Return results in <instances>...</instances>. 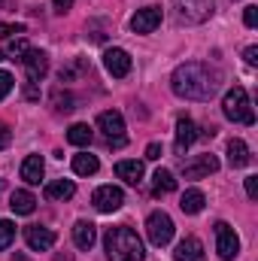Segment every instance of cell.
<instances>
[{"mask_svg": "<svg viewBox=\"0 0 258 261\" xmlns=\"http://www.w3.org/2000/svg\"><path fill=\"white\" fill-rule=\"evenodd\" d=\"M173 258L176 261H207V255H203V243H200L197 237L179 240L176 249H173Z\"/></svg>", "mask_w": 258, "mask_h": 261, "instance_id": "15", "label": "cell"}, {"mask_svg": "<svg viewBox=\"0 0 258 261\" xmlns=\"http://www.w3.org/2000/svg\"><path fill=\"white\" fill-rule=\"evenodd\" d=\"M21 64L28 70V79H31V82H40V79L49 73V55L40 52V49H28V52L21 55Z\"/></svg>", "mask_w": 258, "mask_h": 261, "instance_id": "12", "label": "cell"}, {"mask_svg": "<svg viewBox=\"0 0 258 261\" xmlns=\"http://www.w3.org/2000/svg\"><path fill=\"white\" fill-rule=\"evenodd\" d=\"M152 179H155V182H152V192H155V195H170V192L176 189L173 173H170V170H164V167H158Z\"/></svg>", "mask_w": 258, "mask_h": 261, "instance_id": "24", "label": "cell"}, {"mask_svg": "<svg viewBox=\"0 0 258 261\" xmlns=\"http://www.w3.org/2000/svg\"><path fill=\"white\" fill-rule=\"evenodd\" d=\"M203 203H207L203 192H200V189H189V192L183 195V200H179V210L189 213V216H197V213L203 210Z\"/></svg>", "mask_w": 258, "mask_h": 261, "instance_id": "22", "label": "cell"}, {"mask_svg": "<svg viewBox=\"0 0 258 261\" xmlns=\"http://www.w3.org/2000/svg\"><path fill=\"white\" fill-rule=\"evenodd\" d=\"M12 34H24V24H3V21H0V40H6V37H12Z\"/></svg>", "mask_w": 258, "mask_h": 261, "instance_id": "29", "label": "cell"}, {"mask_svg": "<svg viewBox=\"0 0 258 261\" xmlns=\"http://www.w3.org/2000/svg\"><path fill=\"white\" fill-rule=\"evenodd\" d=\"M94 240H97V228H94L91 222L79 219V222L73 225V243H76L79 249H91V246H94Z\"/></svg>", "mask_w": 258, "mask_h": 261, "instance_id": "17", "label": "cell"}, {"mask_svg": "<svg viewBox=\"0 0 258 261\" xmlns=\"http://www.w3.org/2000/svg\"><path fill=\"white\" fill-rule=\"evenodd\" d=\"M43 173H46V164H43V155H28V158L21 161V179H24L28 186H40V179H43Z\"/></svg>", "mask_w": 258, "mask_h": 261, "instance_id": "16", "label": "cell"}, {"mask_svg": "<svg viewBox=\"0 0 258 261\" xmlns=\"http://www.w3.org/2000/svg\"><path fill=\"white\" fill-rule=\"evenodd\" d=\"M216 170H219V158L210 155V152L183 161V176H186V179H203V176H210V173H216Z\"/></svg>", "mask_w": 258, "mask_h": 261, "instance_id": "8", "label": "cell"}, {"mask_svg": "<svg viewBox=\"0 0 258 261\" xmlns=\"http://www.w3.org/2000/svg\"><path fill=\"white\" fill-rule=\"evenodd\" d=\"M91 137H94L91 128H88V125H82V122H79V125H70V130H67V143H73V146H79V149H82V146H88V143H91Z\"/></svg>", "mask_w": 258, "mask_h": 261, "instance_id": "25", "label": "cell"}, {"mask_svg": "<svg viewBox=\"0 0 258 261\" xmlns=\"http://www.w3.org/2000/svg\"><path fill=\"white\" fill-rule=\"evenodd\" d=\"M12 85H15V79H12V73H6V70H0V100L12 91Z\"/></svg>", "mask_w": 258, "mask_h": 261, "instance_id": "28", "label": "cell"}, {"mask_svg": "<svg viewBox=\"0 0 258 261\" xmlns=\"http://www.w3.org/2000/svg\"><path fill=\"white\" fill-rule=\"evenodd\" d=\"M28 49H31V46H28L24 40H12V46H9V55H12V58H21Z\"/></svg>", "mask_w": 258, "mask_h": 261, "instance_id": "30", "label": "cell"}, {"mask_svg": "<svg viewBox=\"0 0 258 261\" xmlns=\"http://www.w3.org/2000/svg\"><path fill=\"white\" fill-rule=\"evenodd\" d=\"M222 113H225V119H231V122L255 125V113H252V107H249V94H246L243 85H234V88L225 94V100H222Z\"/></svg>", "mask_w": 258, "mask_h": 261, "instance_id": "3", "label": "cell"}, {"mask_svg": "<svg viewBox=\"0 0 258 261\" xmlns=\"http://www.w3.org/2000/svg\"><path fill=\"white\" fill-rule=\"evenodd\" d=\"M161 24V6H143L131 15V31L134 34H152Z\"/></svg>", "mask_w": 258, "mask_h": 261, "instance_id": "10", "label": "cell"}, {"mask_svg": "<svg viewBox=\"0 0 258 261\" xmlns=\"http://www.w3.org/2000/svg\"><path fill=\"white\" fill-rule=\"evenodd\" d=\"M97 158L94 155H88V152H82V155H73V173H79V176H94L97 173Z\"/></svg>", "mask_w": 258, "mask_h": 261, "instance_id": "23", "label": "cell"}, {"mask_svg": "<svg viewBox=\"0 0 258 261\" xmlns=\"http://www.w3.org/2000/svg\"><path fill=\"white\" fill-rule=\"evenodd\" d=\"M243 58H246V64H249V67H255L258 64V49H255V46H249V49L243 52Z\"/></svg>", "mask_w": 258, "mask_h": 261, "instance_id": "34", "label": "cell"}, {"mask_svg": "<svg viewBox=\"0 0 258 261\" xmlns=\"http://www.w3.org/2000/svg\"><path fill=\"white\" fill-rule=\"evenodd\" d=\"M12 240H15V225L6 222V219H0V249H9Z\"/></svg>", "mask_w": 258, "mask_h": 261, "instance_id": "27", "label": "cell"}, {"mask_svg": "<svg viewBox=\"0 0 258 261\" xmlns=\"http://www.w3.org/2000/svg\"><path fill=\"white\" fill-rule=\"evenodd\" d=\"M216 9V0H173V12L183 24H203Z\"/></svg>", "mask_w": 258, "mask_h": 261, "instance_id": "4", "label": "cell"}, {"mask_svg": "<svg viewBox=\"0 0 258 261\" xmlns=\"http://www.w3.org/2000/svg\"><path fill=\"white\" fill-rule=\"evenodd\" d=\"M170 88L176 97H186V100H210L216 91H219V73L210 70L207 64H179L170 76Z\"/></svg>", "mask_w": 258, "mask_h": 261, "instance_id": "1", "label": "cell"}, {"mask_svg": "<svg viewBox=\"0 0 258 261\" xmlns=\"http://www.w3.org/2000/svg\"><path fill=\"white\" fill-rule=\"evenodd\" d=\"M197 137H200L197 125H194L192 119L179 116V119H176V152H179V155H183V152H189V146H192Z\"/></svg>", "mask_w": 258, "mask_h": 261, "instance_id": "14", "label": "cell"}, {"mask_svg": "<svg viewBox=\"0 0 258 261\" xmlns=\"http://www.w3.org/2000/svg\"><path fill=\"white\" fill-rule=\"evenodd\" d=\"M246 195L255 200L258 197V176H246Z\"/></svg>", "mask_w": 258, "mask_h": 261, "instance_id": "33", "label": "cell"}, {"mask_svg": "<svg viewBox=\"0 0 258 261\" xmlns=\"http://www.w3.org/2000/svg\"><path fill=\"white\" fill-rule=\"evenodd\" d=\"M104 249H107L110 261H143V255H146L143 240L137 237V231H131L128 225L110 228L107 237H104Z\"/></svg>", "mask_w": 258, "mask_h": 261, "instance_id": "2", "label": "cell"}, {"mask_svg": "<svg viewBox=\"0 0 258 261\" xmlns=\"http://www.w3.org/2000/svg\"><path fill=\"white\" fill-rule=\"evenodd\" d=\"M0 61H3V52H0Z\"/></svg>", "mask_w": 258, "mask_h": 261, "instance_id": "37", "label": "cell"}, {"mask_svg": "<svg viewBox=\"0 0 258 261\" xmlns=\"http://www.w3.org/2000/svg\"><path fill=\"white\" fill-rule=\"evenodd\" d=\"M146 158H149V161H158V158H161V143H149V146H146Z\"/></svg>", "mask_w": 258, "mask_h": 261, "instance_id": "32", "label": "cell"}, {"mask_svg": "<svg viewBox=\"0 0 258 261\" xmlns=\"http://www.w3.org/2000/svg\"><path fill=\"white\" fill-rule=\"evenodd\" d=\"M9 206H12V213H15V216H31V213L37 210V197L31 195V192H12Z\"/></svg>", "mask_w": 258, "mask_h": 261, "instance_id": "20", "label": "cell"}, {"mask_svg": "<svg viewBox=\"0 0 258 261\" xmlns=\"http://www.w3.org/2000/svg\"><path fill=\"white\" fill-rule=\"evenodd\" d=\"M173 219L164 213V210H155V213H149V219H146V234H149V243L152 246H167L170 240H173Z\"/></svg>", "mask_w": 258, "mask_h": 261, "instance_id": "5", "label": "cell"}, {"mask_svg": "<svg viewBox=\"0 0 258 261\" xmlns=\"http://www.w3.org/2000/svg\"><path fill=\"white\" fill-rule=\"evenodd\" d=\"M216 252H219L222 261H234L237 252H240V237H237V231L228 222L216 225Z\"/></svg>", "mask_w": 258, "mask_h": 261, "instance_id": "6", "label": "cell"}, {"mask_svg": "<svg viewBox=\"0 0 258 261\" xmlns=\"http://www.w3.org/2000/svg\"><path fill=\"white\" fill-rule=\"evenodd\" d=\"M243 21H246V28H255L258 24V6H246L243 9Z\"/></svg>", "mask_w": 258, "mask_h": 261, "instance_id": "31", "label": "cell"}, {"mask_svg": "<svg viewBox=\"0 0 258 261\" xmlns=\"http://www.w3.org/2000/svg\"><path fill=\"white\" fill-rule=\"evenodd\" d=\"M24 243H28L31 252H49L55 246V231L52 228L31 225V228H24Z\"/></svg>", "mask_w": 258, "mask_h": 261, "instance_id": "11", "label": "cell"}, {"mask_svg": "<svg viewBox=\"0 0 258 261\" xmlns=\"http://www.w3.org/2000/svg\"><path fill=\"white\" fill-rule=\"evenodd\" d=\"M73 195H76L73 179H55V182L46 186V197H49V200H70Z\"/></svg>", "mask_w": 258, "mask_h": 261, "instance_id": "21", "label": "cell"}, {"mask_svg": "<svg viewBox=\"0 0 258 261\" xmlns=\"http://www.w3.org/2000/svg\"><path fill=\"white\" fill-rule=\"evenodd\" d=\"M104 67H107V73L110 76H116V79H122V76H128L131 73V55L125 49H107L104 52Z\"/></svg>", "mask_w": 258, "mask_h": 261, "instance_id": "13", "label": "cell"}, {"mask_svg": "<svg viewBox=\"0 0 258 261\" xmlns=\"http://www.w3.org/2000/svg\"><path fill=\"white\" fill-rule=\"evenodd\" d=\"M249 161H252L249 146H246L243 140H231V143H228V164L237 170V167H246Z\"/></svg>", "mask_w": 258, "mask_h": 261, "instance_id": "18", "label": "cell"}, {"mask_svg": "<svg viewBox=\"0 0 258 261\" xmlns=\"http://www.w3.org/2000/svg\"><path fill=\"white\" fill-rule=\"evenodd\" d=\"M116 176L125 179L128 186H140L143 182V164L140 161H119L116 164Z\"/></svg>", "mask_w": 258, "mask_h": 261, "instance_id": "19", "label": "cell"}, {"mask_svg": "<svg viewBox=\"0 0 258 261\" xmlns=\"http://www.w3.org/2000/svg\"><path fill=\"white\" fill-rule=\"evenodd\" d=\"M91 203L97 213H116L122 203H125V192L116 189V186H100L94 195H91Z\"/></svg>", "mask_w": 258, "mask_h": 261, "instance_id": "9", "label": "cell"}, {"mask_svg": "<svg viewBox=\"0 0 258 261\" xmlns=\"http://www.w3.org/2000/svg\"><path fill=\"white\" fill-rule=\"evenodd\" d=\"M97 128L104 130L110 146H125V119H122V113H116V110L100 113L97 116Z\"/></svg>", "mask_w": 258, "mask_h": 261, "instance_id": "7", "label": "cell"}, {"mask_svg": "<svg viewBox=\"0 0 258 261\" xmlns=\"http://www.w3.org/2000/svg\"><path fill=\"white\" fill-rule=\"evenodd\" d=\"M52 3H55V12H67L73 6V0H52Z\"/></svg>", "mask_w": 258, "mask_h": 261, "instance_id": "36", "label": "cell"}, {"mask_svg": "<svg viewBox=\"0 0 258 261\" xmlns=\"http://www.w3.org/2000/svg\"><path fill=\"white\" fill-rule=\"evenodd\" d=\"M9 140H12V134H9V128L0 122V149H6V146H9Z\"/></svg>", "mask_w": 258, "mask_h": 261, "instance_id": "35", "label": "cell"}, {"mask_svg": "<svg viewBox=\"0 0 258 261\" xmlns=\"http://www.w3.org/2000/svg\"><path fill=\"white\" fill-rule=\"evenodd\" d=\"M52 103H55V113H70L73 110V97L67 91H61V88L52 91Z\"/></svg>", "mask_w": 258, "mask_h": 261, "instance_id": "26", "label": "cell"}]
</instances>
